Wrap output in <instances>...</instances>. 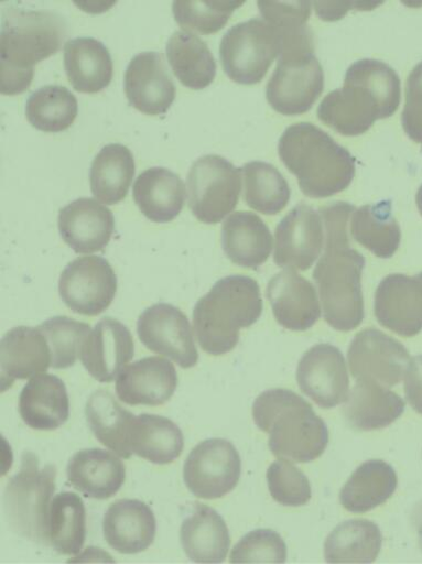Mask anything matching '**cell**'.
Returning <instances> with one entry per match:
<instances>
[{"mask_svg":"<svg viewBox=\"0 0 422 564\" xmlns=\"http://www.w3.org/2000/svg\"><path fill=\"white\" fill-rule=\"evenodd\" d=\"M355 206L335 202L320 209L326 230L325 249L313 272L325 322L335 330L349 333L364 321L361 275L364 256L350 246L349 216Z\"/></svg>","mask_w":422,"mask_h":564,"instance_id":"cell-1","label":"cell"},{"mask_svg":"<svg viewBox=\"0 0 422 564\" xmlns=\"http://www.w3.org/2000/svg\"><path fill=\"white\" fill-rule=\"evenodd\" d=\"M400 104V80L382 62L353 64L344 86L329 93L317 108V118L344 137L366 133L377 120L391 117Z\"/></svg>","mask_w":422,"mask_h":564,"instance_id":"cell-2","label":"cell"},{"mask_svg":"<svg viewBox=\"0 0 422 564\" xmlns=\"http://www.w3.org/2000/svg\"><path fill=\"white\" fill-rule=\"evenodd\" d=\"M278 151L310 198H326L345 191L356 173L353 155L312 123L289 127L280 138Z\"/></svg>","mask_w":422,"mask_h":564,"instance_id":"cell-3","label":"cell"},{"mask_svg":"<svg viewBox=\"0 0 422 564\" xmlns=\"http://www.w3.org/2000/svg\"><path fill=\"white\" fill-rule=\"evenodd\" d=\"M67 34L66 21L56 13L10 10L0 35L2 94L26 91L34 79V67L57 54Z\"/></svg>","mask_w":422,"mask_h":564,"instance_id":"cell-4","label":"cell"},{"mask_svg":"<svg viewBox=\"0 0 422 564\" xmlns=\"http://www.w3.org/2000/svg\"><path fill=\"white\" fill-rule=\"evenodd\" d=\"M252 416L256 425L270 435V451L280 459L310 463L327 447L326 424L293 391L272 389L261 393L253 403Z\"/></svg>","mask_w":422,"mask_h":564,"instance_id":"cell-5","label":"cell"},{"mask_svg":"<svg viewBox=\"0 0 422 564\" xmlns=\"http://www.w3.org/2000/svg\"><path fill=\"white\" fill-rule=\"evenodd\" d=\"M263 310L258 282L241 274L225 276L195 306L194 333L201 348L210 356L232 351L241 329L255 325Z\"/></svg>","mask_w":422,"mask_h":564,"instance_id":"cell-6","label":"cell"},{"mask_svg":"<svg viewBox=\"0 0 422 564\" xmlns=\"http://www.w3.org/2000/svg\"><path fill=\"white\" fill-rule=\"evenodd\" d=\"M280 32L282 50L266 97L278 113L300 116L311 110L322 95L324 72L314 55V36L307 26Z\"/></svg>","mask_w":422,"mask_h":564,"instance_id":"cell-7","label":"cell"},{"mask_svg":"<svg viewBox=\"0 0 422 564\" xmlns=\"http://www.w3.org/2000/svg\"><path fill=\"white\" fill-rule=\"evenodd\" d=\"M56 478L54 465L42 467L34 453L23 454L21 469L10 479L3 496L7 519L21 536L50 545L48 521Z\"/></svg>","mask_w":422,"mask_h":564,"instance_id":"cell-8","label":"cell"},{"mask_svg":"<svg viewBox=\"0 0 422 564\" xmlns=\"http://www.w3.org/2000/svg\"><path fill=\"white\" fill-rule=\"evenodd\" d=\"M282 50V34L264 20L252 19L230 29L219 54L225 74L239 85L260 84Z\"/></svg>","mask_w":422,"mask_h":564,"instance_id":"cell-9","label":"cell"},{"mask_svg":"<svg viewBox=\"0 0 422 564\" xmlns=\"http://www.w3.org/2000/svg\"><path fill=\"white\" fill-rule=\"evenodd\" d=\"M241 171L219 155L198 159L187 176L188 205L202 223H220L238 205Z\"/></svg>","mask_w":422,"mask_h":564,"instance_id":"cell-10","label":"cell"},{"mask_svg":"<svg viewBox=\"0 0 422 564\" xmlns=\"http://www.w3.org/2000/svg\"><path fill=\"white\" fill-rule=\"evenodd\" d=\"M118 278L110 262L99 256H84L72 261L59 280V294L74 313L96 317L113 303Z\"/></svg>","mask_w":422,"mask_h":564,"instance_id":"cell-11","label":"cell"},{"mask_svg":"<svg viewBox=\"0 0 422 564\" xmlns=\"http://www.w3.org/2000/svg\"><path fill=\"white\" fill-rule=\"evenodd\" d=\"M241 458L234 444L224 438H209L190 453L183 469L184 482L196 497L223 498L240 480Z\"/></svg>","mask_w":422,"mask_h":564,"instance_id":"cell-12","label":"cell"},{"mask_svg":"<svg viewBox=\"0 0 422 564\" xmlns=\"http://www.w3.org/2000/svg\"><path fill=\"white\" fill-rule=\"evenodd\" d=\"M141 343L151 351L170 358L182 369L194 368L199 355L187 316L169 304L148 308L138 321Z\"/></svg>","mask_w":422,"mask_h":564,"instance_id":"cell-13","label":"cell"},{"mask_svg":"<svg viewBox=\"0 0 422 564\" xmlns=\"http://www.w3.org/2000/svg\"><path fill=\"white\" fill-rule=\"evenodd\" d=\"M347 360L351 376L381 387L399 383L408 354L394 339L370 328L358 333L351 341Z\"/></svg>","mask_w":422,"mask_h":564,"instance_id":"cell-14","label":"cell"},{"mask_svg":"<svg viewBox=\"0 0 422 564\" xmlns=\"http://www.w3.org/2000/svg\"><path fill=\"white\" fill-rule=\"evenodd\" d=\"M296 380L301 391L322 409L344 403L349 377L343 354L332 345H316L299 362Z\"/></svg>","mask_w":422,"mask_h":564,"instance_id":"cell-15","label":"cell"},{"mask_svg":"<svg viewBox=\"0 0 422 564\" xmlns=\"http://www.w3.org/2000/svg\"><path fill=\"white\" fill-rule=\"evenodd\" d=\"M274 238V262L282 268L305 271L323 249V219L313 207L296 205L279 223Z\"/></svg>","mask_w":422,"mask_h":564,"instance_id":"cell-16","label":"cell"},{"mask_svg":"<svg viewBox=\"0 0 422 564\" xmlns=\"http://www.w3.org/2000/svg\"><path fill=\"white\" fill-rule=\"evenodd\" d=\"M125 91L130 105L148 116L166 113L176 98V87L164 57L141 53L130 63L125 76Z\"/></svg>","mask_w":422,"mask_h":564,"instance_id":"cell-17","label":"cell"},{"mask_svg":"<svg viewBox=\"0 0 422 564\" xmlns=\"http://www.w3.org/2000/svg\"><path fill=\"white\" fill-rule=\"evenodd\" d=\"M134 351L131 332L119 321L107 317L90 333L80 357L94 379L111 383L134 358Z\"/></svg>","mask_w":422,"mask_h":564,"instance_id":"cell-18","label":"cell"},{"mask_svg":"<svg viewBox=\"0 0 422 564\" xmlns=\"http://www.w3.org/2000/svg\"><path fill=\"white\" fill-rule=\"evenodd\" d=\"M267 296L275 321L288 330L306 332L321 317L314 286L292 269L278 273L269 281Z\"/></svg>","mask_w":422,"mask_h":564,"instance_id":"cell-19","label":"cell"},{"mask_svg":"<svg viewBox=\"0 0 422 564\" xmlns=\"http://www.w3.org/2000/svg\"><path fill=\"white\" fill-rule=\"evenodd\" d=\"M177 386L174 365L162 357H149L123 369L116 392L121 402L131 406H160L172 399Z\"/></svg>","mask_w":422,"mask_h":564,"instance_id":"cell-20","label":"cell"},{"mask_svg":"<svg viewBox=\"0 0 422 564\" xmlns=\"http://www.w3.org/2000/svg\"><path fill=\"white\" fill-rule=\"evenodd\" d=\"M65 242L77 253L102 251L115 232L112 212L94 198H79L64 207L58 216Z\"/></svg>","mask_w":422,"mask_h":564,"instance_id":"cell-21","label":"cell"},{"mask_svg":"<svg viewBox=\"0 0 422 564\" xmlns=\"http://www.w3.org/2000/svg\"><path fill=\"white\" fill-rule=\"evenodd\" d=\"M102 528L111 547L123 554H137L153 544L158 523L153 510L145 502L119 499L107 510Z\"/></svg>","mask_w":422,"mask_h":564,"instance_id":"cell-22","label":"cell"},{"mask_svg":"<svg viewBox=\"0 0 422 564\" xmlns=\"http://www.w3.org/2000/svg\"><path fill=\"white\" fill-rule=\"evenodd\" d=\"M52 362L50 345L39 327L21 326L10 330L0 345L3 392L17 380L32 379L45 373Z\"/></svg>","mask_w":422,"mask_h":564,"instance_id":"cell-23","label":"cell"},{"mask_svg":"<svg viewBox=\"0 0 422 564\" xmlns=\"http://www.w3.org/2000/svg\"><path fill=\"white\" fill-rule=\"evenodd\" d=\"M69 482L88 498L106 500L119 492L127 469L115 452L89 448L77 452L68 463Z\"/></svg>","mask_w":422,"mask_h":564,"instance_id":"cell-24","label":"cell"},{"mask_svg":"<svg viewBox=\"0 0 422 564\" xmlns=\"http://www.w3.org/2000/svg\"><path fill=\"white\" fill-rule=\"evenodd\" d=\"M19 411L25 424L37 431H55L71 417V401L62 379L48 373L33 377L23 389Z\"/></svg>","mask_w":422,"mask_h":564,"instance_id":"cell-25","label":"cell"},{"mask_svg":"<svg viewBox=\"0 0 422 564\" xmlns=\"http://www.w3.org/2000/svg\"><path fill=\"white\" fill-rule=\"evenodd\" d=\"M221 246L234 263L257 269L269 259L273 237L262 218L252 212L241 210L224 221Z\"/></svg>","mask_w":422,"mask_h":564,"instance_id":"cell-26","label":"cell"},{"mask_svg":"<svg viewBox=\"0 0 422 564\" xmlns=\"http://www.w3.org/2000/svg\"><path fill=\"white\" fill-rule=\"evenodd\" d=\"M180 536L186 555L196 563L224 562L231 544L223 517L199 502H196L193 514L183 521Z\"/></svg>","mask_w":422,"mask_h":564,"instance_id":"cell-27","label":"cell"},{"mask_svg":"<svg viewBox=\"0 0 422 564\" xmlns=\"http://www.w3.org/2000/svg\"><path fill=\"white\" fill-rule=\"evenodd\" d=\"M133 198L142 214L154 223H170L183 210L186 187L183 180L165 167H151L137 178Z\"/></svg>","mask_w":422,"mask_h":564,"instance_id":"cell-28","label":"cell"},{"mask_svg":"<svg viewBox=\"0 0 422 564\" xmlns=\"http://www.w3.org/2000/svg\"><path fill=\"white\" fill-rule=\"evenodd\" d=\"M404 403L393 392L379 384L357 381L344 402L347 423L357 431L385 429L403 413Z\"/></svg>","mask_w":422,"mask_h":564,"instance_id":"cell-29","label":"cell"},{"mask_svg":"<svg viewBox=\"0 0 422 564\" xmlns=\"http://www.w3.org/2000/svg\"><path fill=\"white\" fill-rule=\"evenodd\" d=\"M65 69L76 91L98 94L113 79V62L108 48L99 41L82 37L65 45Z\"/></svg>","mask_w":422,"mask_h":564,"instance_id":"cell-30","label":"cell"},{"mask_svg":"<svg viewBox=\"0 0 422 564\" xmlns=\"http://www.w3.org/2000/svg\"><path fill=\"white\" fill-rule=\"evenodd\" d=\"M129 445L139 457L156 465H169L182 455L185 438L170 419L145 413L134 416L129 430Z\"/></svg>","mask_w":422,"mask_h":564,"instance_id":"cell-31","label":"cell"},{"mask_svg":"<svg viewBox=\"0 0 422 564\" xmlns=\"http://www.w3.org/2000/svg\"><path fill=\"white\" fill-rule=\"evenodd\" d=\"M397 485V474L389 464L380 459L367 460L344 485L339 501L347 511L368 512L385 503L394 494Z\"/></svg>","mask_w":422,"mask_h":564,"instance_id":"cell-32","label":"cell"},{"mask_svg":"<svg viewBox=\"0 0 422 564\" xmlns=\"http://www.w3.org/2000/svg\"><path fill=\"white\" fill-rule=\"evenodd\" d=\"M166 54L174 75L183 86L202 90L215 80L217 65L214 55L195 34L174 33L167 43Z\"/></svg>","mask_w":422,"mask_h":564,"instance_id":"cell-33","label":"cell"},{"mask_svg":"<svg viewBox=\"0 0 422 564\" xmlns=\"http://www.w3.org/2000/svg\"><path fill=\"white\" fill-rule=\"evenodd\" d=\"M379 527L367 519L339 523L326 538L324 556L328 563H372L379 555Z\"/></svg>","mask_w":422,"mask_h":564,"instance_id":"cell-34","label":"cell"},{"mask_svg":"<svg viewBox=\"0 0 422 564\" xmlns=\"http://www.w3.org/2000/svg\"><path fill=\"white\" fill-rule=\"evenodd\" d=\"M134 174L132 152L122 144H109L94 160L90 171L93 194L107 205H116L127 197Z\"/></svg>","mask_w":422,"mask_h":564,"instance_id":"cell-35","label":"cell"},{"mask_svg":"<svg viewBox=\"0 0 422 564\" xmlns=\"http://www.w3.org/2000/svg\"><path fill=\"white\" fill-rule=\"evenodd\" d=\"M86 417L89 429L102 445L121 458H131L129 430L134 414L123 409L111 393L105 390L95 392L87 402Z\"/></svg>","mask_w":422,"mask_h":564,"instance_id":"cell-36","label":"cell"},{"mask_svg":"<svg viewBox=\"0 0 422 564\" xmlns=\"http://www.w3.org/2000/svg\"><path fill=\"white\" fill-rule=\"evenodd\" d=\"M353 238L378 258H390L400 241L399 226L390 202L367 204L354 210L350 219Z\"/></svg>","mask_w":422,"mask_h":564,"instance_id":"cell-37","label":"cell"},{"mask_svg":"<svg viewBox=\"0 0 422 564\" xmlns=\"http://www.w3.org/2000/svg\"><path fill=\"white\" fill-rule=\"evenodd\" d=\"M87 538V510L82 497L72 491L58 494L52 502L48 544L58 553L77 554Z\"/></svg>","mask_w":422,"mask_h":564,"instance_id":"cell-38","label":"cell"},{"mask_svg":"<svg viewBox=\"0 0 422 564\" xmlns=\"http://www.w3.org/2000/svg\"><path fill=\"white\" fill-rule=\"evenodd\" d=\"M245 200L264 215H277L289 204L291 189L280 171L271 164L255 161L244 165Z\"/></svg>","mask_w":422,"mask_h":564,"instance_id":"cell-39","label":"cell"},{"mask_svg":"<svg viewBox=\"0 0 422 564\" xmlns=\"http://www.w3.org/2000/svg\"><path fill=\"white\" fill-rule=\"evenodd\" d=\"M78 116V101L65 87L46 86L35 91L26 104L29 122L43 132L69 129Z\"/></svg>","mask_w":422,"mask_h":564,"instance_id":"cell-40","label":"cell"},{"mask_svg":"<svg viewBox=\"0 0 422 564\" xmlns=\"http://www.w3.org/2000/svg\"><path fill=\"white\" fill-rule=\"evenodd\" d=\"M244 4L237 0H177L173 3V13L184 32L213 35L221 31Z\"/></svg>","mask_w":422,"mask_h":564,"instance_id":"cell-41","label":"cell"},{"mask_svg":"<svg viewBox=\"0 0 422 564\" xmlns=\"http://www.w3.org/2000/svg\"><path fill=\"white\" fill-rule=\"evenodd\" d=\"M50 345L54 369H68L77 362L91 327L69 317H54L41 326Z\"/></svg>","mask_w":422,"mask_h":564,"instance_id":"cell-42","label":"cell"},{"mask_svg":"<svg viewBox=\"0 0 422 564\" xmlns=\"http://www.w3.org/2000/svg\"><path fill=\"white\" fill-rule=\"evenodd\" d=\"M267 481L272 498L282 506L301 507L312 498L307 477L289 460L272 463L267 471Z\"/></svg>","mask_w":422,"mask_h":564,"instance_id":"cell-43","label":"cell"},{"mask_svg":"<svg viewBox=\"0 0 422 564\" xmlns=\"http://www.w3.org/2000/svg\"><path fill=\"white\" fill-rule=\"evenodd\" d=\"M288 549L282 536L271 529L247 533L232 549L230 563H284Z\"/></svg>","mask_w":422,"mask_h":564,"instance_id":"cell-44","label":"cell"},{"mask_svg":"<svg viewBox=\"0 0 422 564\" xmlns=\"http://www.w3.org/2000/svg\"><path fill=\"white\" fill-rule=\"evenodd\" d=\"M311 6V2H258L263 20L282 32L306 26Z\"/></svg>","mask_w":422,"mask_h":564,"instance_id":"cell-45","label":"cell"},{"mask_svg":"<svg viewBox=\"0 0 422 564\" xmlns=\"http://www.w3.org/2000/svg\"><path fill=\"white\" fill-rule=\"evenodd\" d=\"M401 119L403 130L409 138L422 144V63L408 78Z\"/></svg>","mask_w":422,"mask_h":564,"instance_id":"cell-46","label":"cell"},{"mask_svg":"<svg viewBox=\"0 0 422 564\" xmlns=\"http://www.w3.org/2000/svg\"><path fill=\"white\" fill-rule=\"evenodd\" d=\"M404 388L405 395L412 409L422 414V357H418L413 360Z\"/></svg>","mask_w":422,"mask_h":564,"instance_id":"cell-47","label":"cell"},{"mask_svg":"<svg viewBox=\"0 0 422 564\" xmlns=\"http://www.w3.org/2000/svg\"><path fill=\"white\" fill-rule=\"evenodd\" d=\"M315 7L316 14L321 20L334 22L340 20L351 8L358 7L359 2H338L339 8L335 9L333 3H312Z\"/></svg>","mask_w":422,"mask_h":564,"instance_id":"cell-48","label":"cell"},{"mask_svg":"<svg viewBox=\"0 0 422 564\" xmlns=\"http://www.w3.org/2000/svg\"><path fill=\"white\" fill-rule=\"evenodd\" d=\"M412 523L418 534V542L422 551V502L416 503L411 514Z\"/></svg>","mask_w":422,"mask_h":564,"instance_id":"cell-49","label":"cell"}]
</instances>
